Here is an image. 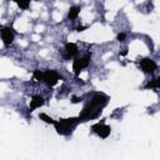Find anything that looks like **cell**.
I'll return each instance as SVG.
<instances>
[{"label": "cell", "instance_id": "cell-11", "mask_svg": "<svg viewBox=\"0 0 160 160\" xmlns=\"http://www.w3.org/2000/svg\"><path fill=\"white\" fill-rule=\"evenodd\" d=\"M146 89H159L160 88V76L152 79L151 81H149L146 85H145Z\"/></svg>", "mask_w": 160, "mask_h": 160}, {"label": "cell", "instance_id": "cell-16", "mask_svg": "<svg viewBox=\"0 0 160 160\" xmlns=\"http://www.w3.org/2000/svg\"><path fill=\"white\" fill-rule=\"evenodd\" d=\"M80 101H81V98H78V96H72V99H71V102L72 104H78Z\"/></svg>", "mask_w": 160, "mask_h": 160}, {"label": "cell", "instance_id": "cell-12", "mask_svg": "<svg viewBox=\"0 0 160 160\" xmlns=\"http://www.w3.org/2000/svg\"><path fill=\"white\" fill-rule=\"evenodd\" d=\"M39 119L40 120H42V121H45L46 124H51V125H54L55 124V121L56 120H54L52 118H50L48 114H45V112H41V114H39Z\"/></svg>", "mask_w": 160, "mask_h": 160}, {"label": "cell", "instance_id": "cell-4", "mask_svg": "<svg viewBox=\"0 0 160 160\" xmlns=\"http://www.w3.org/2000/svg\"><path fill=\"white\" fill-rule=\"evenodd\" d=\"M91 130L95 134H98L100 138H102V139H106L110 135V132H111V128L109 125L104 124V122H96V124H94L91 126Z\"/></svg>", "mask_w": 160, "mask_h": 160}, {"label": "cell", "instance_id": "cell-6", "mask_svg": "<svg viewBox=\"0 0 160 160\" xmlns=\"http://www.w3.org/2000/svg\"><path fill=\"white\" fill-rule=\"evenodd\" d=\"M140 68L146 74H152L156 70V62L150 58H144L140 60Z\"/></svg>", "mask_w": 160, "mask_h": 160}, {"label": "cell", "instance_id": "cell-8", "mask_svg": "<svg viewBox=\"0 0 160 160\" xmlns=\"http://www.w3.org/2000/svg\"><path fill=\"white\" fill-rule=\"evenodd\" d=\"M78 54V46L74 42H66L65 45V58L70 59Z\"/></svg>", "mask_w": 160, "mask_h": 160}, {"label": "cell", "instance_id": "cell-1", "mask_svg": "<svg viewBox=\"0 0 160 160\" xmlns=\"http://www.w3.org/2000/svg\"><path fill=\"white\" fill-rule=\"evenodd\" d=\"M108 102H109L108 95L102 92H95L92 98L88 101V104L84 106L82 111L80 112L79 115L80 121H86V120H92L99 118L102 112V109L108 105Z\"/></svg>", "mask_w": 160, "mask_h": 160}, {"label": "cell", "instance_id": "cell-13", "mask_svg": "<svg viewBox=\"0 0 160 160\" xmlns=\"http://www.w3.org/2000/svg\"><path fill=\"white\" fill-rule=\"evenodd\" d=\"M14 1L18 4V6L20 9H24V10H26L30 5V0H14Z\"/></svg>", "mask_w": 160, "mask_h": 160}, {"label": "cell", "instance_id": "cell-14", "mask_svg": "<svg viewBox=\"0 0 160 160\" xmlns=\"http://www.w3.org/2000/svg\"><path fill=\"white\" fill-rule=\"evenodd\" d=\"M32 76H34V79H35V80H38V81H42V80H44V71L34 70Z\"/></svg>", "mask_w": 160, "mask_h": 160}, {"label": "cell", "instance_id": "cell-3", "mask_svg": "<svg viewBox=\"0 0 160 160\" xmlns=\"http://www.w3.org/2000/svg\"><path fill=\"white\" fill-rule=\"evenodd\" d=\"M90 60H91V56H90L89 54L74 59V60H72V71H74L76 75H79L84 69H86V68L89 66Z\"/></svg>", "mask_w": 160, "mask_h": 160}, {"label": "cell", "instance_id": "cell-2", "mask_svg": "<svg viewBox=\"0 0 160 160\" xmlns=\"http://www.w3.org/2000/svg\"><path fill=\"white\" fill-rule=\"evenodd\" d=\"M80 122L79 116L78 118H66V119H59L55 121L54 128L56 130L58 134L60 135H70L74 129L76 128V125Z\"/></svg>", "mask_w": 160, "mask_h": 160}, {"label": "cell", "instance_id": "cell-9", "mask_svg": "<svg viewBox=\"0 0 160 160\" xmlns=\"http://www.w3.org/2000/svg\"><path fill=\"white\" fill-rule=\"evenodd\" d=\"M44 104H45V101H44V99H42L40 95H34V96L31 98V100H30V109H31L30 111L41 108Z\"/></svg>", "mask_w": 160, "mask_h": 160}, {"label": "cell", "instance_id": "cell-7", "mask_svg": "<svg viewBox=\"0 0 160 160\" xmlns=\"http://www.w3.org/2000/svg\"><path fill=\"white\" fill-rule=\"evenodd\" d=\"M14 38H15V34L12 31V29L10 26H6V28H2L1 29V40L4 42V45H11L12 41H14Z\"/></svg>", "mask_w": 160, "mask_h": 160}, {"label": "cell", "instance_id": "cell-15", "mask_svg": "<svg viewBox=\"0 0 160 160\" xmlns=\"http://www.w3.org/2000/svg\"><path fill=\"white\" fill-rule=\"evenodd\" d=\"M125 38H126V35H125L124 32H120V34H118L116 40H118V41H124V40H125Z\"/></svg>", "mask_w": 160, "mask_h": 160}, {"label": "cell", "instance_id": "cell-17", "mask_svg": "<svg viewBox=\"0 0 160 160\" xmlns=\"http://www.w3.org/2000/svg\"><path fill=\"white\" fill-rule=\"evenodd\" d=\"M126 54H128V50H126V49H124V50L120 52V56H125Z\"/></svg>", "mask_w": 160, "mask_h": 160}, {"label": "cell", "instance_id": "cell-10", "mask_svg": "<svg viewBox=\"0 0 160 160\" xmlns=\"http://www.w3.org/2000/svg\"><path fill=\"white\" fill-rule=\"evenodd\" d=\"M80 14V8L79 6H71L68 11V19L70 20H75Z\"/></svg>", "mask_w": 160, "mask_h": 160}, {"label": "cell", "instance_id": "cell-18", "mask_svg": "<svg viewBox=\"0 0 160 160\" xmlns=\"http://www.w3.org/2000/svg\"><path fill=\"white\" fill-rule=\"evenodd\" d=\"M84 29H86V28H85V26H79V28H78V31H82Z\"/></svg>", "mask_w": 160, "mask_h": 160}, {"label": "cell", "instance_id": "cell-5", "mask_svg": "<svg viewBox=\"0 0 160 160\" xmlns=\"http://www.w3.org/2000/svg\"><path fill=\"white\" fill-rule=\"evenodd\" d=\"M59 80H60V76H59L58 71H55V70H45L44 71V80L42 81L49 88H52L54 85H56Z\"/></svg>", "mask_w": 160, "mask_h": 160}]
</instances>
